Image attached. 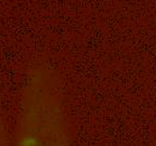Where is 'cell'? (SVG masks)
I'll list each match as a JSON object with an SVG mask.
<instances>
[{"instance_id": "cell-1", "label": "cell", "mask_w": 156, "mask_h": 146, "mask_svg": "<svg viewBox=\"0 0 156 146\" xmlns=\"http://www.w3.org/2000/svg\"><path fill=\"white\" fill-rule=\"evenodd\" d=\"M15 146H72L62 84L45 64L34 65L25 75Z\"/></svg>"}, {"instance_id": "cell-2", "label": "cell", "mask_w": 156, "mask_h": 146, "mask_svg": "<svg viewBox=\"0 0 156 146\" xmlns=\"http://www.w3.org/2000/svg\"><path fill=\"white\" fill-rule=\"evenodd\" d=\"M0 146H9L7 130H6V126L1 115H0Z\"/></svg>"}]
</instances>
